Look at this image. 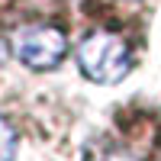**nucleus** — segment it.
Returning a JSON list of instances; mask_svg holds the SVG:
<instances>
[{"label":"nucleus","instance_id":"2","mask_svg":"<svg viewBox=\"0 0 161 161\" xmlns=\"http://www.w3.org/2000/svg\"><path fill=\"white\" fill-rule=\"evenodd\" d=\"M10 52L16 61H23L32 71H52L68 55V39L58 26H42V23L19 26L10 39Z\"/></svg>","mask_w":161,"mask_h":161},{"label":"nucleus","instance_id":"3","mask_svg":"<svg viewBox=\"0 0 161 161\" xmlns=\"http://www.w3.org/2000/svg\"><path fill=\"white\" fill-rule=\"evenodd\" d=\"M13 155H16V132L0 116V161H13Z\"/></svg>","mask_w":161,"mask_h":161},{"label":"nucleus","instance_id":"1","mask_svg":"<svg viewBox=\"0 0 161 161\" xmlns=\"http://www.w3.org/2000/svg\"><path fill=\"white\" fill-rule=\"evenodd\" d=\"M77 64L97 84H119L132 71V52L113 29H97L77 45Z\"/></svg>","mask_w":161,"mask_h":161},{"label":"nucleus","instance_id":"5","mask_svg":"<svg viewBox=\"0 0 161 161\" xmlns=\"http://www.w3.org/2000/svg\"><path fill=\"white\" fill-rule=\"evenodd\" d=\"M3 58H7V45L0 42V64H3Z\"/></svg>","mask_w":161,"mask_h":161},{"label":"nucleus","instance_id":"4","mask_svg":"<svg viewBox=\"0 0 161 161\" xmlns=\"http://www.w3.org/2000/svg\"><path fill=\"white\" fill-rule=\"evenodd\" d=\"M90 161H139V158H132L119 148H97V152H90Z\"/></svg>","mask_w":161,"mask_h":161}]
</instances>
